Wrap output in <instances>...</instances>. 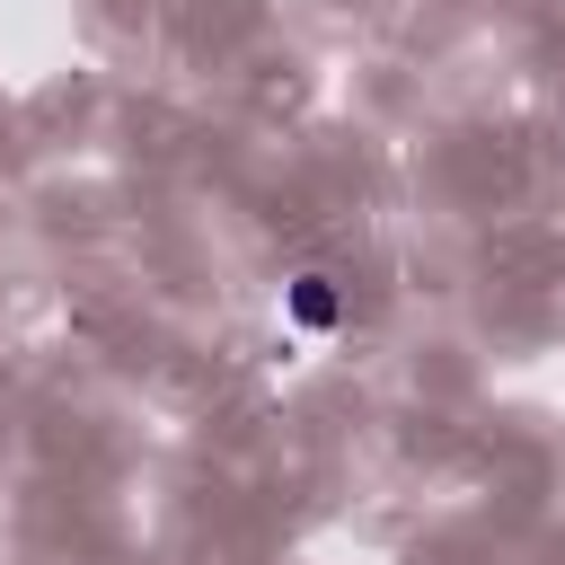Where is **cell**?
<instances>
[{"label":"cell","instance_id":"cell-1","mask_svg":"<svg viewBox=\"0 0 565 565\" xmlns=\"http://www.w3.org/2000/svg\"><path fill=\"white\" fill-rule=\"evenodd\" d=\"M282 327H291V335H335V327H344V282H335L327 265H300V274L282 282Z\"/></svg>","mask_w":565,"mask_h":565}]
</instances>
